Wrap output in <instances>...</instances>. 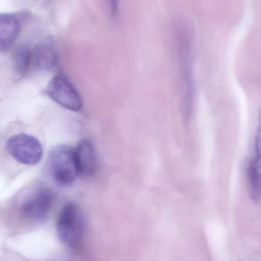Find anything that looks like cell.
Listing matches in <instances>:
<instances>
[{"label": "cell", "mask_w": 261, "mask_h": 261, "mask_svg": "<svg viewBox=\"0 0 261 261\" xmlns=\"http://www.w3.org/2000/svg\"><path fill=\"white\" fill-rule=\"evenodd\" d=\"M78 176L91 177L97 168V158L93 144L89 140L83 139L74 148Z\"/></svg>", "instance_id": "6"}, {"label": "cell", "mask_w": 261, "mask_h": 261, "mask_svg": "<svg viewBox=\"0 0 261 261\" xmlns=\"http://www.w3.org/2000/svg\"><path fill=\"white\" fill-rule=\"evenodd\" d=\"M49 173L53 180L61 187L71 185L78 176L74 148L66 144L57 146L48 158Z\"/></svg>", "instance_id": "3"}, {"label": "cell", "mask_w": 261, "mask_h": 261, "mask_svg": "<svg viewBox=\"0 0 261 261\" xmlns=\"http://www.w3.org/2000/svg\"><path fill=\"white\" fill-rule=\"evenodd\" d=\"M15 69L20 74H27L32 67V48L26 44L20 46L14 54Z\"/></svg>", "instance_id": "9"}, {"label": "cell", "mask_w": 261, "mask_h": 261, "mask_svg": "<svg viewBox=\"0 0 261 261\" xmlns=\"http://www.w3.org/2000/svg\"><path fill=\"white\" fill-rule=\"evenodd\" d=\"M6 150L16 162L35 166L42 159L43 147L38 138L25 133L12 135L6 141Z\"/></svg>", "instance_id": "4"}, {"label": "cell", "mask_w": 261, "mask_h": 261, "mask_svg": "<svg viewBox=\"0 0 261 261\" xmlns=\"http://www.w3.org/2000/svg\"><path fill=\"white\" fill-rule=\"evenodd\" d=\"M46 93L52 100L67 110L78 112L83 108L81 95L64 74H58L52 78Z\"/></svg>", "instance_id": "5"}, {"label": "cell", "mask_w": 261, "mask_h": 261, "mask_svg": "<svg viewBox=\"0 0 261 261\" xmlns=\"http://www.w3.org/2000/svg\"><path fill=\"white\" fill-rule=\"evenodd\" d=\"M57 232L64 245L76 248L81 245L84 234V215L74 202H67L60 210L57 219Z\"/></svg>", "instance_id": "2"}, {"label": "cell", "mask_w": 261, "mask_h": 261, "mask_svg": "<svg viewBox=\"0 0 261 261\" xmlns=\"http://www.w3.org/2000/svg\"><path fill=\"white\" fill-rule=\"evenodd\" d=\"M21 22L15 15L0 13V52L9 50L16 41Z\"/></svg>", "instance_id": "7"}, {"label": "cell", "mask_w": 261, "mask_h": 261, "mask_svg": "<svg viewBox=\"0 0 261 261\" xmlns=\"http://www.w3.org/2000/svg\"><path fill=\"white\" fill-rule=\"evenodd\" d=\"M248 165L256 170L261 176V109L259 112L257 129L254 138V158Z\"/></svg>", "instance_id": "10"}, {"label": "cell", "mask_w": 261, "mask_h": 261, "mask_svg": "<svg viewBox=\"0 0 261 261\" xmlns=\"http://www.w3.org/2000/svg\"><path fill=\"white\" fill-rule=\"evenodd\" d=\"M55 201L50 187L36 184L25 189L18 201V213L23 219L41 222L48 216Z\"/></svg>", "instance_id": "1"}, {"label": "cell", "mask_w": 261, "mask_h": 261, "mask_svg": "<svg viewBox=\"0 0 261 261\" xmlns=\"http://www.w3.org/2000/svg\"><path fill=\"white\" fill-rule=\"evenodd\" d=\"M57 63L58 54L50 41H42L32 49V67L35 70H50Z\"/></svg>", "instance_id": "8"}, {"label": "cell", "mask_w": 261, "mask_h": 261, "mask_svg": "<svg viewBox=\"0 0 261 261\" xmlns=\"http://www.w3.org/2000/svg\"><path fill=\"white\" fill-rule=\"evenodd\" d=\"M106 4L108 7L110 16L113 18H117L119 15V6L118 0H105Z\"/></svg>", "instance_id": "11"}]
</instances>
